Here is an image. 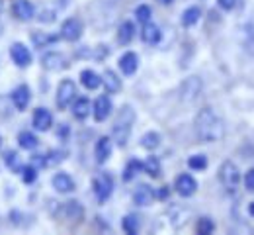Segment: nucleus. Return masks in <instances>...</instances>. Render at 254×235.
I'll return each instance as SVG.
<instances>
[{
  "instance_id": "2eb2a0df",
  "label": "nucleus",
  "mask_w": 254,
  "mask_h": 235,
  "mask_svg": "<svg viewBox=\"0 0 254 235\" xmlns=\"http://www.w3.org/2000/svg\"><path fill=\"white\" fill-rule=\"evenodd\" d=\"M53 186H55L57 192L66 194V192H72L74 190V180L66 172H59V174L53 176Z\"/></svg>"
},
{
  "instance_id": "1a4fd4ad",
  "label": "nucleus",
  "mask_w": 254,
  "mask_h": 235,
  "mask_svg": "<svg viewBox=\"0 0 254 235\" xmlns=\"http://www.w3.org/2000/svg\"><path fill=\"white\" fill-rule=\"evenodd\" d=\"M10 53H12V59H14V63H16L18 67H28V65L32 63V53H30V49H28L26 45H22V43H14Z\"/></svg>"
},
{
  "instance_id": "473e14b6",
  "label": "nucleus",
  "mask_w": 254,
  "mask_h": 235,
  "mask_svg": "<svg viewBox=\"0 0 254 235\" xmlns=\"http://www.w3.org/2000/svg\"><path fill=\"white\" fill-rule=\"evenodd\" d=\"M188 165L193 170H203V168L207 167V157L205 155H193V157H190Z\"/></svg>"
},
{
  "instance_id": "7c9ffc66",
  "label": "nucleus",
  "mask_w": 254,
  "mask_h": 235,
  "mask_svg": "<svg viewBox=\"0 0 254 235\" xmlns=\"http://www.w3.org/2000/svg\"><path fill=\"white\" fill-rule=\"evenodd\" d=\"M195 230H197V234L201 235H207L211 234L213 230H215V224L209 220V218H201L199 222H197V226H195Z\"/></svg>"
},
{
  "instance_id": "4be33fe9",
  "label": "nucleus",
  "mask_w": 254,
  "mask_h": 235,
  "mask_svg": "<svg viewBox=\"0 0 254 235\" xmlns=\"http://www.w3.org/2000/svg\"><path fill=\"white\" fill-rule=\"evenodd\" d=\"M64 214H66V218H70V220H82V214H84V210H82V206H80V202L76 200H70L64 204Z\"/></svg>"
},
{
  "instance_id": "9b49d317",
  "label": "nucleus",
  "mask_w": 254,
  "mask_h": 235,
  "mask_svg": "<svg viewBox=\"0 0 254 235\" xmlns=\"http://www.w3.org/2000/svg\"><path fill=\"white\" fill-rule=\"evenodd\" d=\"M112 100H110V96H100V98H96L94 102V118L96 122H104L110 114H112Z\"/></svg>"
},
{
  "instance_id": "20e7f679",
  "label": "nucleus",
  "mask_w": 254,
  "mask_h": 235,
  "mask_svg": "<svg viewBox=\"0 0 254 235\" xmlns=\"http://www.w3.org/2000/svg\"><path fill=\"white\" fill-rule=\"evenodd\" d=\"M114 190V178L108 172H102L94 178V194L100 202H106L112 196Z\"/></svg>"
},
{
  "instance_id": "b1692460",
  "label": "nucleus",
  "mask_w": 254,
  "mask_h": 235,
  "mask_svg": "<svg viewBox=\"0 0 254 235\" xmlns=\"http://www.w3.org/2000/svg\"><path fill=\"white\" fill-rule=\"evenodd\" d=\"M199 18H201V10H199L197 6H190V8L184 10V14H182V24H184L186 28H190V26H193Z\"/></svg>"
},
{
  "instance_id": "dca6fc26",
  "label": "nucleus",
  "mask_w": 254,
  "mask_h": 235,
  "mask_svg": "<svg viewBox=\"0 0 254 235\" xmlns=\"http://www.w3.org/2000/svg\"><path fill=\"white\" fill-rule=\"evenodd\" d=\"M112 155V139L110 137H100L96 143V161L106 163Z\"/></svg>"
},
{
  "instance_id": "4468645a",
  "label": "nucleus",
  "mask_w": 254,
  "mask_h": 235,
  "mask_svg": "<svg viewBox=\"0 0 254 235\" xmlns=\"http://www.w3.org/2000/svg\"><path fill=\"white\" fill-rule=\"evenodd\" d=\"M12 100H14V106H16L18 110H26L28 104H30V100H32L30 88H28L26 84H20V86L12 92Z\"/></svg>"
},
{
  "instance_id": "bb28decb",
  "label": "nucleus",
  "mask_w": 254,
  "mask_h": 235,
  "mask_svg": "<svg viewBox=\"0 0 254 235\" xmlns=\"http://www.w3.org/2000/svg\"><path fill=\"white\" fill-rule=\"evenodd\" d=\"M145 170H147V174H151L153 178H159L160 176V161L159 157H149L147 161H145Z\"/></svg>"
},
{
  "instance_id": "6ab92c4d",
  "label": "nucleus",
  "mask_w": 254,
  "mask_h": 235,
  "mask_svg": "<svg viewBox=\"0 0 254 235\" xmlns=\"http://www.w3.org/2000/svg\"><path fill=\"white\" fill-rule=\"evenodd\" d=\"M102 82H104L108 92H120L122 90V80L118 78V75L114 71H106L102 77Z\"/></svg>"
},
{
  "instance_id": "a19ab883",
  "label": "nucleus",
  "mask_w": 254,
  "mask_h": 235,
  "mask_svg": "<svg viewBox=\"0 0 254 235\" xmlns=\"http://www.w3.org/2000/svg\"><path fill=\"white\" fill-rule=\"evenodd\" d=\"M160 4H172V0H159Z\"/></svg>"
},
{
  "instance_id": "7ed1b4c3",
  "label": "nucleus",
  "mask_w": 254,
  "mask_h": 235,
  "mask_svg": "<svg viewBox=\"0 0 254 235\" xmlns=\"http://www.w3.org/2000/svg\"><path fill=\"white\" fill-rule=\"evenodd\" d=\"M219 180L227 190H235L241 182V172H239L237 165H233L231 161H225L219 168Z\"/></svg>"
},
{
  "instance_id": "c756f323",
  "label": "nucleus",
  "mask_w": 254,
  "mask_h": 235,
  "mask_svg": "<svg viewBox=\"0 0 254 235\" xmlns=\"http://www.w3.org/2000/svg\"><path fill=\"white\" fill-rule=\"evenodd\" d=\"M32 39L37 47H45V45H51V43H55V41H57V37H55V35H47V34H33Z\"/></svg>"
},
{
  "instance_id": "4c0bfd02",
  "label": "nucleus",
  "mask_w": 254,
  "mask_h": 235,
  "mask_svg": "<svg viewBox=\"0 0 254 235\" xmlns=\"http://www.w3.org/2000/svg\"><path fill=\"white\" fill-rule=\"evenodd\" d=\"M217 4L221 6L223 10H233L235 4H237V0H217Z\"/></svg>"
},
{
  "instance_id": "ddd939ff",
  "label": "nucleus",
  "mask_w": 254,
  "mask_h": 235,
  "mask_svg": "<svg viewBox=\"0 0 254 235\" xmlns=\"http://www.w3.org/2000/svg\"><path fill=\"white\" fill-rule=\"evenodd\" d=\"M137 67H139V57H137L133 51H127V53L122 55V59H120V69H122L124 75H127V77L135 75Z\"/></svg>"
},
{
  "instance_id": "e433bc0d",
  "label": "nucleus",
  "mask_w": 254,
  "mask_h": 235,
  "mask_svg": "<svg viewBox=\"0 0 254 235\" xmlns=\"http://www.w3.org/2000/svg\"><path fill=\"white\" fill-rule=\"evenodd\" d=\"M39 20H41V22H53V20H55V12H51V10H43L41 16H39Z\"/></svg>"
},
{
  "instance_id": "f8f14e48",
  "label": "nucleus",
  "mask_w": 254,
  "mask_h": 235,
  "mask_svg": "<svg viewBox=\"0 0 254 235\" xmlns=\"http://www.w3.org/2000/svg\"><path fill=\"white\" fill-rule=\"evenodd\" d=\"M155 198V190L149 184H139L137 190L133 192V202L137 206H149Z\"/></svg>"
},
{
  "instance_id": "2f4dec72",
  "label": "nucleus",
  "mask_w": 254,
  "mask_h": 235,
  "mask_svg": "<svg viewBox=\"0 0 254 235\" xmlns=\"http://www.w3.org/2000/svg\"><path fill=\"white\" fill-rule=\"evenodd\" d=\"M135 18H137L139 22L147 24V22L151 20V6H147V4H141V6H137V10H135Z\"/></svg>"
},
{
  "instance_id": "c9c22d12",
  "label": "nucleus",
  "mask_w": 254,
  "mask_h": 235,
  "mask_svg": "<svg viewBox=\"0 0 254 235\" xmlns=\"http://www.w3.org/2000/svg\"><path fill=\"white\" fill-rule=\"evenodd\" d=\"M4 161H6V165H10L12 168H16V153H14V151H8V153L4 155Z\"/></svg>"
},
{
  "instance_id": "cd10ccee",
  "label": "nucleus",
  "mask_w": 254,
  "mask_h": 235,
  "mask_svg": "<svg viewBox=\"0 0 254 235\" xmlns=\"http://www.w3.org/2000/svg\"><path fill=\"white\" fill-rule=\"evenodd\" d=\"M122 228H124L126 234L135 235L137 232H139V220H137L135 216H126L124 222H122Z\"/></svg>"
},
{
  "instance_id": "aec40b11",
  "label": "nucleus",
  "mask_w": 254,
  "mask_h": 235,
  "mask_svg": "<svg viewBox=\"0 0 254 235\" xmlns=\"http://www.w3.org/2000/svg\"><path fill=\"white\" fill-rule=\"evenodd\" d=\"M80 82L84 84V88H88V90H96V88L100 86L102 78L96 75L94 71L86 69V71H82V73H80Z\"/></svg>"
},
{
  "instance_id": "6e6552de",
  "label": "nucleus",
  "mask_w": 254,
  "mask_h": 235,
  "mask_svg": "<svg viewBox=\"0 0 254 235\" xmlns=\"http://www.w3.org/2000/svg\"><path fill=\"white\" fill-rule=\"evenodd\" d=\"M12 12H14V16H16L18 20L28 22V20H32V18H33L35 8H33V4L30 2V0H14Z\"/></svg>"
},
{
  "instance_id": "a878e982",
  "label": "nucleus",
  "mask_w": 254,
  "mask_h": 235,
  "mask_svg": "<svg viewBox=\"0 0 254 235\" xmlns=\"http://www.w3.org/2000/svg\"><path fill=\"white\" fill-rule=\"evenodd\" d=\"M141 145L145 147V149H157L160 145V135L157 132H149V134H145L141 137Z\"/></svg>"
},
{
  "instance_id": "393cba45",
  "label": "nucleus",
  "mask_w": 254,
  "mask_h": 235,
  "mask_svg": "<svg viewBox=\"0 0 254 235\" xmlns=\"http://www.w3.org/2000/svg\"><path fill=\"white\" fill-rule=\"evenodd\" d=\"M141 168H143V165H141V161H137V159H131L129 163L126 165V170H124V180L126 182H129V180H133L139 172H141Z\"/></svg>"
},
{
  "instance_id": "f03ea898",
  "label": "nucleus",
  "mask_w": 254,
  "mask_h": 235,
  "mask_svg": "<svg viewBox=\"0 0 254 235\" xmlns=\"http://www.w3.org/2000/svg\"><path fill=\"white\" fill-rule=\"evenodd\" d=\"M135 122V112L131 106H124L120 112H118V118L114 122V139L120 147H126L127 141H129V135H131V126Z\"/></svg>"
},
{
  "instance_id": "c85d7f7f",
  "label": "nucleus",
  "mask_w": 254,
  "mask_h": 235,
  "mask_svg": "<svg viewBox=\"0 0 254 235\" xmlns=\"http://www.w3.org/2000/svg\"><path fill=\"white\" fill-rule=\"evenodd\" d=\"M18 139H20V145L24 149H35L37 147V137L33 134H30V132H22Z\"/></svg>"
},
{
  "instance_id": "0eeeda50",
  "label": "nucleus",
  "mask_w": 254,
  "mask_h": 235,
  "mask_svg": "<svg viewBox=\"0 0 254 235\" xmlns=\"http://www.w3.org/2000/svg\"><path fill=\"white\" fill-rule=\"evenodd\" d=\"M176 192L180 194V196H184V198H188L191 194H195V190H197V182L193 180V176L191 174H180L178 178H176Z\"/></svg>"
},
{
  "instance_id": "f3484780",
  "label": "nucleus",
  "mask_w": 254,
  "mask_h": 235,
  "mask_svg": "<svg viewBox=\"0 0 254 235\" xmlns=\"http://www.w3.org/2000/svg\"><path fill=\"white\" fill-rule=\"evenodd\" d=\"M43 67L47 71H57V69L66 67V59L63 53H47L43 55Z\"/></svg>"
},
{
  "instance_id": "f257e3e1",
  "label": "nucleus",
  "mask_w": 254,
  "mask_h": 235,
  "mask_svg": "<svg viewBox=\"0 0 254 235\" xmlns=\"http://www.w3.org/2000/svg\"><path fill=\"white\" fill-rule=\"evenodd\" d=\"M195 134L203 143H213L225 135V126L211 108H203L195 116Z\"/></svg>"
},
{
  "instance_id": "72a5a7b5",
  "label": "nucleus",
  "mask_w": 254,
  "mask_h": 235,
  "mask_svg": "<svg viewBox=\"0 0 254 235\" xmlns=\"http://www.w3.org/2000/svg\"><path fill=\"white\" fill-rule=\"evenodd\" d=\"M35 176H37V172H35V168L33 167L22 168V178H24V182H33V180H35Z\"/></svg>"
},
{
  "instance_id": "9d476101",
  "label": "nucleus",
  "mask_w": 254,
  "mask_h": 235,
  "mask_svg": "<svg viewBox=\"0 0 254 235\" xmlns=\"http://www.w3.org/2000/svg\"><path fill=\"white\" fill-rule=\"evenodd\" d=\"M51 124H53V116H51L49 110H45V108H37V110L33 112V128H35V130H39V132H47V130L51 128Z\"/></svg>"
},
{
  "instance_id": "a211bd4d",
  "label": "nucleus",
  "mask_w": 254,
  "mask_h": 235,
  "mask_svg": "<svg viewBox=\"0 0 254 235\" xmlns=\"http://www.w3.org/2000/svg\"><path fill=\"white\" fill-rule=\"evenodd\" d=\"M141 37H143V41L145 43H149V45H157L160 41V34L159 26H155V24H145V28H143V32H141Z\"/></svg>"
},
{
  "instance_id": "ea45409f",
  "label": "nucleus",
  "mask_w": 254,
  "mask_h": 235,
  "mask_svg": "<svg viewBox=\"0 0 254 235\" xmlns=\"http://www.w3.org/2000/svg\"><path fill=\"white\" fill-rule=\"evenodd\" d=\"M249 214L254 218V202H251V206H249Z\"/></svg>"
},
{
  "instance_id": "f704fd0d",
  "label": "nucleus",
  "mask_w": 254,
  "mask_h": 235,
  "mask_svg": "<svg viewBox=\"0 0 254 235\" xmlns=\"http://www.w3.org/2000/svg\"><path fill=\"white\" fill-rule=\"evenodd\" d=\"M245 186H247V190L254 192V168H251V170L247 172V176H245Z\"/></svg>"
},
{
  "instance_id": "58836bf2",
  "label": "nucleus",
  "mask_w": 254,
  "mask_h": 235,
  "mask_svg": "<svg viewBox=\"0 0 254 235\" xmlns=\"http://www.w3.org/2000/svg\"><path fill=\"white\" fill-rule=\"evenodd\" d=\"M159 198H162V200L168 198V186H162V190L159 192Z\"/></svg>"
},
{
  "instance_id": "39448f33",
  "label": "nucleus",
  "mask_w": 254,
  "mask_h": 235,
  "mask_svg": "<svg viewBox=\"0 0 254 235\" xmlns=\"http://www.w3.org/2000/svg\"><path fill=\"white\" fill-rule=\"evenodd\" d=\"M74 96H76V86H74V82L72 80H63L61 84H59V88H57V106L64 110L66 106H70V102L74 100Z\"/></svg>"
},
{
  "instance_id": "412c9836",
  "label": "nucleus",
  "mask_w": 254,
  "mask_h": 235,
  "mask_svg": "<svg viewBox=\"0 0 254 235\" xmlns=\"http://www.w3.org/2000/svg\"><path fill=\"white\" fill-rule=\"evenodd\" d=\"M90 110H92V106H90L88 98H78V100L74 102V106H72V114H74L76 120H86Z\"/></svg>"
},
{
  "instance_id": "423d86ee",
  "label": "nucleus",
  "mask_w": 254,
  "mask_h": 235,
  "mask_svg": "<svg viewBox=\"0 0 254 235\" xmlns=\"http://www.w3.org/2000/svg\"><path fill=\"white\" fill-rule=\"evenodd\" d=\"M82 35V22L78 18H68L61 26V37L66 41H76Z\"/></svg>"
},
{
  "instance_id": "5701e85b",
  "label": "nucleus",
  "mask_w": 254,
  "mask_h": 235,
  "mask_svg": "<svg viewBox=\"0 0 254 235\" xmlns=\"http://www.w3.org/2000/svg\"><path fill=\"white\" fill-rule=\"evenodd\" d=\"M133 35H135V26H133L131 22H124V24L120 26V32H118V41L127 45V43L133 39Z\"/></svg>"
}]
</instances>
